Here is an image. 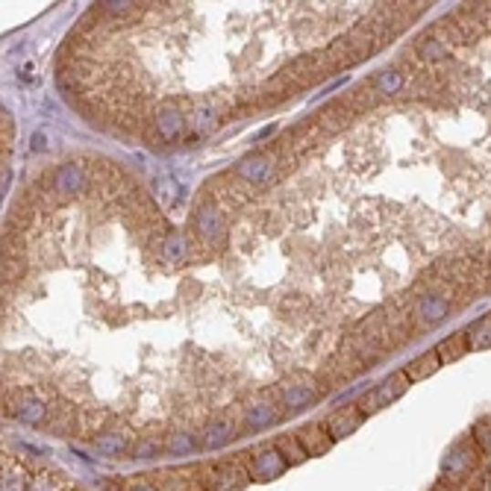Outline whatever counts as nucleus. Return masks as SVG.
<instances>
[{"mask_svg":"<svg viewBox=\"0 0 491 491\" xmlns=\"http://www.w3.org/2000/svg\"><path fill=\"white\" fill-rule=\"evenodd\" d=\"M71 483L65 480L59 471H50V468H42V471H33V480L26 486V491H68Z\"/></svg>","mask_w":491,"mask_h":491,"instance_id":"nucleus-23","label":"nucleus"},{"mask_svg":"<svg viewBox=\"0 0 491 491\" xmlns=\"http://www.w3.org/2000/svg\"><path fill=\"white\" fill-rule=\"evenodd\" d=\"M277 171H280L277 153H250L235 165V177L250 185H265L277 177Z\"/></svg>","mask_w":491,"mask_h":491,"instance_id":"nucleus-7","label":"nucleus"},{"mask_svg":"<svg viewBox=\"0 0 491 491\" xmlns=\"http://www.w3.org/2000/svg\"><path fill=\"white\" fill-rule=\"evenodd\" d=\"M353 118V112L344 106L341 100L339 103H329V106H324L321 112H318V118H315V124L321 127V130H327V132H336V130H341L344 124H348Z\"/></svg>","mask_w":491,"mask_h":491,"instance_id":"nucleus-20","label":"nucleus"},{"mask_svg":"<svg viewBox=\"0 0 491 491\" xmlns=\"http://www.w3.org/2000/svg\"><path fill=\"white\" fill-rule=\"evenodd\" d=\"M280 421V409H277L271 401H259V403H250L245 413H242V423L250 430H262V427H271V423Z\"/></svg>","mask_w":491,"mask_h":491,"instance_id":"nucleus-14","label":"nucleus"},{"mask_svg":"<svg viewBox=\"0 0 491 491\" xmlns=\"http://www.w3.org/2000/svg\"><path fill=\"white\" fill-rule=\"evenodd\" d=\"M33 480V471L18 456H4V488L0 491H26Z\"/></svg>","mask_w":491,"mask_h":491,"instance_id":"nucleus-15","label":"nucleus"},{"mask_svg":"<svg viewBox=\"0 0 491 491\" xmlns=\"http://www.w3.org/2000/svg\"><path fill=\"white\" fill-rule=\"evenodd\" d=\"M95 447H98V454H100V456H124L127 450H132L130 442H127V435H124V433H118V430H106V433H100L98 439H95Z\"/></svg>","mask_w":491,"mask_h":491,"instance_id":"nucleus-22","label":"nucleus"},{"mask_svg":"<svg viewBox=\"0 0 491 491\" xmlns=\"http://www.w3.org/2000/svg\"><path fill=\"white\" fill-rule=\"evenodd\" d=\"M245 465H247L250 480H256V483H271L277 476H283L288 468L283 454L277 450V444H259L254 450H247Z\"/></svg>","mask_w":491,"mask_h":491,"instance_id":"nucleus-3","label":"nucleus"},{"mask_svg":"<svg viewBox=\"0 0 491 491\" xmlns=\"http://www.w3.org/2000/svg\"><path fill=\"white\" fill-rule=\"evenodd\" d=\"M318 401V392L309 382H288L283 386V406L288 413H300V409H307Z\"/></svg>","mask_w":491,"mask_h":491,"instance_id":"nucleus-16","label":"nucleus"},{"mask_svg":"<svg viewBox=\"0 0 491 491\" xmlns=\"http://www.w3.org/2000/svg\"><path fill=\"white\" fill-rule=\"evenodd\" d=\"M371 86H374L377 95H386V98H394L401 95L403 86H406V74L401 68H382L371 77Z\"/></svg>","mask_w":491,"mask_h":491,"instance_id":"nucleus-18","label":"nucleus"},{"mask_svg":"<svg viewBox=\"0 0 491 491\" xmlns=\"http://www.w3.org/2000/svg\"><path fill=\"white\" fill-rule=\"evenodd\" d=\"M130 454L136 456V459H151V456L159 454V442H153V439H151V442H136Z\"/></svg>","mask_w":491,"mask_h":491,"instance_id":"nucleus-30","label":"nucleus"},{"mask_svg":"<svg viewBox=\"0 0 491 491\" xmlns=\"http://www.w3.org/2000/svg\"><path fill=\"white\" fill-rule=\"evenodd\" d=\"M235 427L227 421V418H221V421H212L209 427L204 430V439H201V447L206 450H215V447H227L233 439H235Z\"/></svg>","mask_w":491,"mask_h":491,"instance_id":"nucleus-19","label":"nucleus"},{"mask_svg":"<svg viewBox=\"0 0 491 491\" xmlns=\"http://www.w3.org/2000/svg\"><path fill=\"white\" fill-rule=\"evenodd\" d=\"M362 421H365V415L360 413V406H341L324 421V427L329 430V435H333V442H339V439H348L353 430H360Z\"/></svg>","mask_w":491,"mask_h":491,"instance_id":"nucleus-12","label":"nucleus"},{"mask_svg":"<svg viewBox=\"0 0 491 491\" xmlns=\"http://www.w3.org/2000/svg\"><path fill=\"white\" fill-rule=\"evenodd\" d=\"M274 444H277V450H280V454H283V459H286V465H288V468L303 465V462L309 459L307 447L300 444L298 435H280V439H277Z\"/></svg>","mask_w":491,"mask_h":491,"instance_id":"nucleus-25","label":"nucleus"},{"mask_svg":"<svg viewBox=\"0 0 491 491\" xmlns=\"http://www.w3.org/2000/svg\"><path fill=\"white\" fill-rule=\"evenodd\" d=\"M201 480L206 491H242L250 483L245 459H221L201 465Z\"/></svg>","mask_w":491,"mask_h":491,"instance_id":"nucleus-1","label":"nucleus"},{"mask_svg":"<svg viewBox=\"0 0 491 491\" xmlns=\"http://www.w3.org/2000/svg\"><path fill=\"white\" fill-rule=\"evenodd\" d=\"M442 365L444 362L439 360V353L430 350V353H421L418 360H413L403 371H406V377L413 380V382H421V380H427L430 374H435V371H439Z\"/></svg>","mask_w":491,"mask_h":491,"instance_id":"nucleus-21","label":"nucleus"},{"mask_svg":"<svg viewBox=\"0 0 491 491\" xmlns=\"http://www.w3.org/2000/svg\"><path fill=\"white\" fill-rule=\"evenodd\" d=\"M476 456H480V447L471 444V439H465L462 444H456V447L447 454L444 465H442V483H444V486L465 483L468 476L474 474V468H476Z\"/></svg>","mask_w":491,"mask_h":491,"instance_id":"nucleus-5","label":"nucleus"},{"mask_svg":"<svg viewBox=\"0 0 491 491\" xmlns=\"http://www.w3.org/2000/svg\"><path fill=\"white\" fill-rule=\"evenodd\" d=\"M83 189H86V168L79 162L62 165L57 174L50 177V197L59 204L71 201V197H77Z\"/></svg>","mask_w":491,"mask_h":491,"instance_id":"nucleus-8","label":"nucleus"},{"mask_svg":"<svg viewBox=\"0 0 491 491\" xmlns=\"http://www.w3.org/2000/svg\"><path fill=\"white\" fill-rule=\"evenodd\" d=\"M224 118V103L209 98V100H197L194 110L189 112V130H192V139H204L209 136L212 130L218 127V121Z\"/></svg>","mask_w":491,"mask_h":491,"instance_id":"nucleus-10","label":"nucleus"},{"mask_svg":"<svg viewBox=\"0 0 491 491\" xmlns=\"http://www.w3.org/2000/svg\"><path fill=\"white\" fill-rule=\"evenodd\" d=\"M468 344H471V350H488L491 348V312L483 315L480 321H474L468 329Z\"/></svg>","mask_w":491,"mask_h":491,"instance_id":"nucleus-27","label":"nucleus"},{"mask_svg":"<svg viewBox=\"0 0 491 491\" xmlns=\"http://www.w3.org/2000/svg\"><path fill=\"white\" fill-rule=\"evenodd\" d=\"M127 491H159V488H156L153 483H132Z\"/></svg>","mask_w":491,"mask_h":491,"instance_id":"nucleus-31","label":"nucleus"},{"mask_svg":"<svg viewBox=\"0 0 491 491\" xmlns=\"http://www.w3.org/2000/svg\"><path fill=\"white\" fill-rule=\"evenodd\" d=\"M194 447H197V439L192 433H185V430H180V433H174L171 439L165 442V450L171 456H185V454H194Z\"/></svg>","mask_w":491,"mask_h":491,"instance_id":"nucleus-28","label":"nucleus"},{"mask_svg":"<svg viewBox=\"0 0 491 491\" xmlns=\"http://www.w3.org/2000/svg\"><path fill=\"white\" fill-rule=\"evenodd\" d=\"M194 235L209 247H221L224 242H227V224H224V215H221L218 204L204 201L201 206H197V212H194Z\"/></svg>","mask_w":491,"mask_h":491,"instance_id":"nucleus-6","label":"nucleus"},{"mask_svg":"<svg viewBox=\"0 0 491 491\" xmlns=\"http://www.w3.org/2000/svg\"><path fill=\"white\" fill-rule=\"evenodd\" d=\"M162 256H165V262L174 265V268H180V265L192 259V242L180 230H171L162 242Z\"/></svg>","mask_w":491,"mask_h":491,"instance_id":"nucleus-17","label":"nucleus"},{"mask_svg":"<svg viewBox=\"0 0 491 491\" xmlns=\"http://www.w3.org/2000/svg\"><path fill=\"white\" fill-rule=\"evenodd\" d=\"M159 491H206L201 480V468H174L156 471L151 480Z\"/></svg>","mask_w":491,"mask_h":491,"instance_id":"nucleus-9","label":"nucleus"},{"mask_svg":"<svg viewBox=\"0 0 491 491\" xmlns=\"http://www.w3.org/2000/svg\"><path fill=\"white\" fill-rule=\"evenodd\" d=\"M409 380L406 377V371H397V374H392L382 386H374L371 392H365L362 394V401L356 403L360 406V413L368 418V415H374V413H380V409H386V406H392L394 401H401V397L406 394V389H409Z\"/></svg>","mask_w":491,"mask_h":491,"instance_id":"nucleus-4","label":"nucleus"},{"mask_svg":"<svg viewBox=\"0 0 491 491\" xmlns=\"http://www.w3.org/2000/svg\"><path fill=\"white\" fill-rule=\"evenodd\" d=\"M153 127L165 141H177L189 130V115L180 110V103H162L153 115Z\"/></svg>","mask_w":491,"mask_h":491,"instance_id":"nucleus-11","label":"nucleus"},{"mask_svg":"<svg viewBox=\"0 0 491 491\" xmlns=\"http://www.w3.org/2000/svg\"><path fill=\"white\" fill-rule=\"evenodd\" d=\"M471 350L468 344V333H454L450 339H444L439 348H435V353H439L442 362H456V360H465V353Z\"/></svg>","mask_w":491,"mask_h":491,"instance_id":"nucleus-24","label":"nucleus"},{"mask_svg":"<svg viewBox=\"0 0 491 491\" xmlns=\"http://www.w3.org/2000/svg\"><path fill=\"white\" fill-rule=\"evenodd\" d=\"M444 50H447V47L439 42V38H433V36L423 38V42L418 45V53H421L423 62H439V59L444 57Z\"/></svg>","mask_w":491,"mask_h":491,"instance_id":"nucleus-29","label":"nucleus"},{"mask_svg":"<svg viewBox=\"0 0 491 491\" xmlns=\"http://www.w3.org/2000/svg\"><path fill=\"white\" fill-rule=\"evenodd\" d=\"M153 197H156V204H159V206L171 209V206H177V204L183 201V189L177 185V180H171V177H156V183H153Z\"/></svg>","mask_w":491,"mask_h":491,"instance_id":"nucleus-26","label":"nucleus"},{"mask_svg":"<svg viewBox=\"0 0 491 491\" xmlns=\"http://www.w3.org/2000/svg\"><path fill=\"white\" fill-rule=\"evenodd\" d=\"M298 439H300L303 447H307L309 456H321L333 447V435H329V430L324 427V423H307V427H300Z\"/></svg>","mask_w":491,"mask_h":491,"instance_id":"nucleus-13","label":"nucleus"},{"mask_svg":"<svg viewBox=\"0 0 491 491\" xmlns=\"http://www.w3.org/2000/svg\"><path fill=\"white\" fill-rule=\"evenodd\" d=\"M50 409L53 406L45 401V397L30 389L9 392V397H6V415L21 423H30V427H45L50 421Z\"/></svg>","mask_w":491,"mask_h":491,"instance_id":"nucleus-2","label":"nucleus"}]
</instances>
